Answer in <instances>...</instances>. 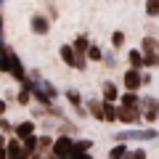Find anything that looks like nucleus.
<instances>
[{"label":"nucleus","instance_id":"f257e3e1","mask_svg":"<svg viewBox=\"0 0 159 159\" xmlns=\"http://www.w3.org/2000/svg\"><path fill=\"white\" fill-rule=\"evenodd\" d=\"M0 74H3V77H11L16 85H24V82L29 80L21 56H19L11 45H6V51L0 53Z\"/></svg>","mask_w":159,"mask_h":159},{"label":"nucleus","instance_id":"f03ea898","mask_svg":"<svg viewBox=\"0 0 159 159\" xmlns=\"http://www.w3.org/2000/svg\"><path fill=\"white\" fill-rule=\"evenodd\" d=\"M114 143H148V141H157L159 138V130L157 127H148V125H141V127H125V130L114 133Z\"/></svg>","mask_w":159,"mask_h":159},{"label":"nucleus","instance_id":"7ed1b4c3","mask_svg":"<svg viewBox=\"0 0 159 159\" xmlns=\"http://www.w3.org/2000/svg\"><path fill=\"white\" fill-rule=\"evenodd\" d=\"M58 58H61L64 66L74 69V72H88V66H90L88 56H77V51L72 48V43H64V45H58Z\"/></svg>","mask_w":159,"mask_h":159},{"label":"nucleus","instance_id":"20e7f679","mask_svg":"<svg viewBox=\"0 0 159 159\" xmlns=\"http://www.w3.org/2000/svg\"><path fill=\"white\" fill-rule=\"evenodd\" d=\"M117 125H122V127H141L143 125L141 106H122V103H117Z\"/></svg>","mask_w":159,"mask_h":159},{"label":"nucleus","instance_id":"39448f33","mask_svg":"<svg viewBox=\"0 0 159 159\" xmlns=\"http://www.w3.org/2000/svg\"><path fill=\"white\" fill-rule=\"evenodd\" d=\"M61 98H64V103H66L80 119H90L88 117V109H85V96H82L77 88H66V90L61 93Z\"/></svg>","mask_w":159,"mask_h":159},{"label":"nucleus","instance_id":"423d86ee","mask_svg":"<svg viewBox=\"0 0 159 159\" xmlns=\"http://www.w3.org/2000/svg\"><path fill=\"white\" fill-rule=\"evenodd\" d=\"M141 114H143V125L157 127V122H159V98H154L151 93L141 96Z\"/></svg>","mask_w":159,"mask_h":159},{"label":"nucleus","instance_id":"0eeeda50","mask_svg":"<svg viewBox=\"0 0 159 159\" xmlns=\"http://www.w3.org/2000/svg\"><path fill=\"white\" fill-rule=\"evenodd\" d=\"M53 29V21L48 19V13L43 11H34L32 16H29V32L34 34V37H48Z\"/></svg>","mask_w":159,"mask_h":159},{"label":"nucleus","instance_id":"6e6552de","mask_svg":"<svg viewBox=\"0 0 159 159\" xmlns=\"http://www.w3.org/2000/svg\"><path fill=\"white\" fill-rule=\"evenodd\" d=\"M51 154H53V157H61V159H69L74 154V138L72 135H56V138H53Z\"/></svg>","mask_w":159,"mask_h":159},{"label":"nucleus","instance_id":"1a4fd4ad","mask_svg":"<svg viewBox=\"0 0 159 159\" xmlns=\"http://www.w3.org/2000/svg\"><path fill=\"white\" fill-rule=\"evenodd\" d=\"M119 85H122V90L141 93V90H143V80H141V72H138V69H130V66H127L125 72H122V80H119Z\"/></svg>","mask_w":159,"mask_h":159},{"label":"nucleus","instance_id":"9d476101","mask_svg":"<svg viewBox=\"0 0 159 159\" xmlns=\"http://www.w3.org/2000/svg\"><path fill=\"white\" fill-rule=\"evenodd\" d=\"M34 133H40V127H37V119H32V117L19 119V122H16V127H13V135H16L19 141H24V138L34 135Z\"/></svg>","mask_w":159,"mask_h":159},{"label":"nucleus","instance_id":"9b49d317","mask_svg":"<svg viewBox=\"0 0 159 159\" xmlns=\"http://www.w3.org/2000/svg\"><path fill=\"white\" fill-rule=\"evenodd\" d=\"M98 96H101L103 101H109V103H117L119 96H122V85H117L114 80H103V82H101V93H98Z\"/></svg>","mask_w":159,"mask_h":159},{"label":"nucleus","instance_id":"f8f14e48","mask_svg":"<svg viewBox=\"0 0 159 159\" xmlns=\"http://www.w3.org/2000/svg\"><path fill=\"white\" fill-rule=\"evenodd\" d=\"M85 109H88V117H90L93 122H103V98L101 96L85 98Z\"/></svg>","mask_w":159,"mask_h":159},{"label":"nucleus","instance_id":"ddd939ff","mask_svg":"<svg viewBox=\"0 0 159 159\" xmlns=\"http://www.w3.org/2000/svg\"><path fill=\"white\" fill-rule=\"evenodd\" d=\"M53 135H72V138H77L80 135V125L77 122H74V119H61V122H58L56 125V133H53Z\"/></svg>","mask_w":159,"mask_h":159},{"label":"nucleus","instance_id":"4468645a","mask_svg":"<svg viewBox=\"0 0 159 159\" xmlns=\"http://www.w3.org/2000/svg\"><path fill=\"white\" fill-rule=\"evenodd\" d=\"M90 45H93V40H90V34H85V32H80V34L72 37V48L77 51V56H88V48Z\"/></svg>","mask_w":159,"mask_h":159},{"label":"nucleus","instance_id":"2eb2a0df","mask_svg":"<svg viewBox=\"0 0 159 159\" xmlns=\"http://www.w3.org/2000/svg\"><path fill=\"white\" fill-rule=\"evenodd\" d=\"M125 61L130 69H138V72H143V51L141 48H130V51L125 53Z\"/></svg>","mask_w":159,"mask_h":159},{"label":"nucleus","instance_id":"dca6fc26","mask_svg":"<svg viewBox=\"0 0 159 159\" xmlns=\"http://www.w3.org/2000/svg\"><path fill=\"white\" fill-rule=\"evenodd\" d=\"M13 103L21 106V109H29V106H32V90H29L27 85H19L16 96H13Z\"/></svg>","mask_w":159,"mask_h":159},{"label":"nucleus","instance_id":"f3484780","mask_svg":"<svg viewBox=\"0 0 159 159\" xmlns=\"http://www.w3.org/2000/svg\"><path fill=\"white\" fill-rule=\"evenodd\" d=\"M93 146H96V141H93V138H85V135H77V138H74V151L93 154Z\"/></svg>","mask_w":159,"mask_h":159},{"label":"nucleus","instance_id":"a211bd4d","mask_svg":"<svg viewBox=\"0 0 159 159\" xmlns=\"http://www.w3.org/2000/svg\"><path fill=\"white\" fill-rule=\"evenodd\" d=\"M122 106H141V93H133V90H122V96H119V101Z\"/></svg>","mask_w":159,"mask_h":159},{"label":"nucleus","instance_id":"6ab92c4d","mask_svg":"<svg viewBox=\"0 0 159 159\" xmlns=\"http://www.w3.org/2000/svg\"><path fill=\"white\" fill-rule=\"evenodd\" d=\"M103 125H117V103L103 101Z\"/></svg>","mask_w":159,"mask_h":159},{"label":"nucleus","instance_id":"aec40b11","mask_svg":"<svg viewBox=\"0 0 159 159\" xmlns=\"http://www.w3.org/2000/svg\"><path fill=\"white\" fill-rule=\"evenodd\" d=\"M109 43H111V51H122V48H125V43H127V34L122 32V29H114L111 37H109Z\"/></svg>","mask_w":159,"mask_h":159},{"label":"nucleus","instance_id":"412c9836","mask_svg":"<svg viewBox=\"0 0 159 159\" xmlns=\"http://www.w3.org/2000/svg\"><path fill=\"white\" fill-rule=\"evenodd\" d=\"M127 151H130V146H127V143H114V146L106 151V159H125Z\"/></svg>","mask_w":159,"mask_h":159},{"label":"nucleus","instance_id":"4be33fe9","mask_svg":"<svg viewBox=\"0 0 159 159\" xmlns=\"http://www.w3.org/2000/svg\"><path fill=\"white\" fill-rule=\"evenodd\" d=\"M103 53H106V51H103L98 43H93V45L88 48V61H90V64H103Z\"/></svg>","mask_w":159,"mask_h":159},{"label":"nucleus","instance_id":"5701e85b","mask_svg":"<svg viewBox=\"0 0 159 159\" xmlns=\"http://www.w3.org/2000/svg\"><path fill=\"white\" fill-rule=\"evenodd\" d=\"M157 43H159L157 34H143V37H141V45H138V48H141L143 53H151V51H157Z\"/></svg>","mask_w":159,"mask_h":159},{"label":"nucleus","instance_id":"b1692460","mask_svg":"<svg viewBox=\"0 0 159 159\" xmlns=\"http://www.w3.org/2000/svg\"><path fill=\"white\" fill-rule=\"evenodd\" d=\"M143 69H159V51H151V53H143Z\"/></svg>","mask_w":159,"mask_h":159},{"label":"nucleus","instance_id":"393cba45","mask_svg":"<svg viewBox=\"0 0 159 159\" xmlns=\"http://www.w3.org/2000/svg\"><path fill=\"white\" fill-rule=\"evenodd\" d=\"M143 13H146V19H157V13H159V0H143Z\"/></svg>","mask_w":159,"mask_h":159},{"label":"nucleus","instance_id":"a878e982","mask_svg":"<svg viewBox=\"0 0 159 159\" xmlns=\"http://www.w3.org/2000/svg\"><path fill=\"white\" fill-rule=\"evenodd\" d=\"M125 159H148V148L135 146V148H130V151L125 154Z\"/></svg>","mask_w":159,"mask_h":159},{"label":"nucleus","instance_id":"bb28decb","mask_svg":"<svg viewBox=\"0 0 159 159\" xmlns=\"http://www.w3.org/2000/svg\"><path fill=\"white\" fill-rule=\"evenodd\" d=\"M21 146H24V151H27L29 157H32V154L37 151V133H34V135H29V138H24V141H21Z\"/></svg>","mask_w":159,"mask_h":159},{"label":"nucleus","instance_id":"cd10ccee","mask_svg":"<svg viewBox=\"0 0 159 159\" xmlns=\"http://www.w3.org/2000/svg\"><path fill=\"white\" fill-rule=\"evenodd\" d=\"M13 127H16V122H11L8 117H0V133H6L8 138L13 135Z\"/></svg>","mask_w":159,"mask_h":159},{"label":"nucleus","instance_id":"c85d7f7f","mask_svg":"<svg viewBox=\"0 0 159 159\" xmlns=\"http://www.w3.org/2000/svg\"><path fill=\"white\" fill-rule=\"evenodd\" d=\"M43 6H45V11H43V13H48V19H51V21H56V19H58V8L53 6L51 0H43Z\"/></svg>","mask_w":159,"mask_h":159},{"label":"nucleus","instance_id":"c756f323","mask_svg":"<svg viewBox=\"0 0 159 159\" xmlns=\"http://www.w3.org/2000/svg\"><path fill=\"white\" fill-rule=\"evenodd\" d=\"M114 53H117V51H106V53H103V66H106V69H114V66H117L119 58L114 56Z\"/></svg>","mask_w":159,"mask_h":159},{"label":"nucleus","instance_id":"7c9ffc66","mask_svg":"<svg viewBox=\"0 0 159 159\" xmlns=\"http://www.w3.org/2000/svg\"><path fill=\"white\" fill-rule=\"evenodd\" d=\"M141 80H143V88H148L154 82V74H151V69H143L141 72Z\"/></svg>","mask_w":159,"mask_h":159},{"label":"nucleus","instance_id":"2f4dec72","mask_svg":"<svg viewBox=\"0 0 159 159\" xmlns=\"http://www.w3.org/2000/svg\"><path fill=\"white\" fill-rule=\"evenodd\" d=\"M0 43H6V16L0 11Z\"/></svg>","mask_w":159,"mask_h":159},{"label":"nucleus","instance_id":"473e14b6","mask_svg":"<svg viewBox=\"0 0 159 159\" xmlns=\"http://www.w3.org/2000/svg\"><path fill=\"white\" fill-rule=\"evenodd\" d=\"M8 106H11V103H8L6 98H0V117H8Z\"/></svg>","mask_w":159,"mask_h":159},{"label":"nucleus","instance_id":"72a5a7b5","mask_svg":"<svg viewBox=\"0 0 159 159\" xmlns=\"http://www.w3.org/2000/svg\"><path fill=\"white\" fill-rule=\"evenodd\" d=\"M27 74H29V80H43V72L40 69H27Z\"/></svg>","mask_w":159,"mask_h":159},{"label":"nucleus","instance_id":"f704fd0d","mask_svg":"<svg viewBox=\"0 0 159 159\" xmlns=\"http://www.w3.org/2000/svg\"><path fill=\"white\" fill-rule=\"evenodd\" d=\"M69 159H96V157H93V154H82V151H74V154H72Z\"/></svg>","mask_w":159,"mask_h":159},{"label":"nucleus","instance_id":"c9c22d12","mask_svg":"<svg viewBox=\"0 0 159 159\" xmlns=\"http://www.w3.org/2000/svg\"><path fill=\"white\" fill-rule=\"evenodd\" d=\"M6 143H8V135H6V133H0V148H6Z\"/></svg>","mask_w":159,"mask_h":159},{"label":"nucleus","instance_id":"e433bc0d","mask_svg":"<svg viewBox=\"0 0 159 159\" xmlns=\"http://www.w3.org/2000/svg\"><path fill=\"white\" fill-rule=\"evenodd\" d=\"M0 159H8V151H6V148H0Z\"/></svg>","mask_w":159,"mask_h":159},{"label":"nucleus","instance_id":"4c0bfd02","mask_svg":"<svg viewBox=\"0 0 159 159\" xmlns=\"http://www.w3.org/2000/svg\"><path fill=\"white\" fill-rule=\"evenodd\" d=\"M6 45H8V43H0V53H3V51H6Z\"/></svg>","mask_w":159,"mask_h":159},{"label":"nucleus","instance_id":"58836bf2","mask_svg":"<svg viewBox=\"0 0 159 159\" xmlns=\"http://www.w3.org/2000/svg\"><path fill=\"white\" fill-rule=\"evenodd\" d=\"M29 159H43V157H37V154H32V157H29Z\"/></svg>","mask_w":159,"mask_h":159},{"label":"nucleus","instance_id":"ea45409f","mask_svg":"<svg viewBox=\"0 0 159 159\" xmlns=\"http://www.w3.org/2000/svg\"><path fill=\"white\" fill-rule=\"evenodd\" d=\"M48 159H61V157H53V154H51V157H48Z\"/></svg>","mask_w":159,"mask_h":159},{"label":"nucleus","instance_id":"a19ab883","mask_svg":"<svg viewBox=\"0 0 159 159\" xmlns=\"http://www.w3.org/2000/svg\"><path fill=\"white\" fill-rule=\"evenodd\" d=\"M3 3H6V0H0V8H3Z\"/></svg>","mask_w":159,"mask_h":159},{"label":"nucleus","instance_id":"79ce46f5","mask_svg":"<svg viewBox=\"0 0 159 159\" xmlns=\"http://www.w3.org/2000/svg\"><path fill=\"white\" fill-rule=\"evenodd\" d=\"M154 21H159V13H157V19H154Z\"/></svg>","mask_w":159,"mask_h":159}]
</instances>
